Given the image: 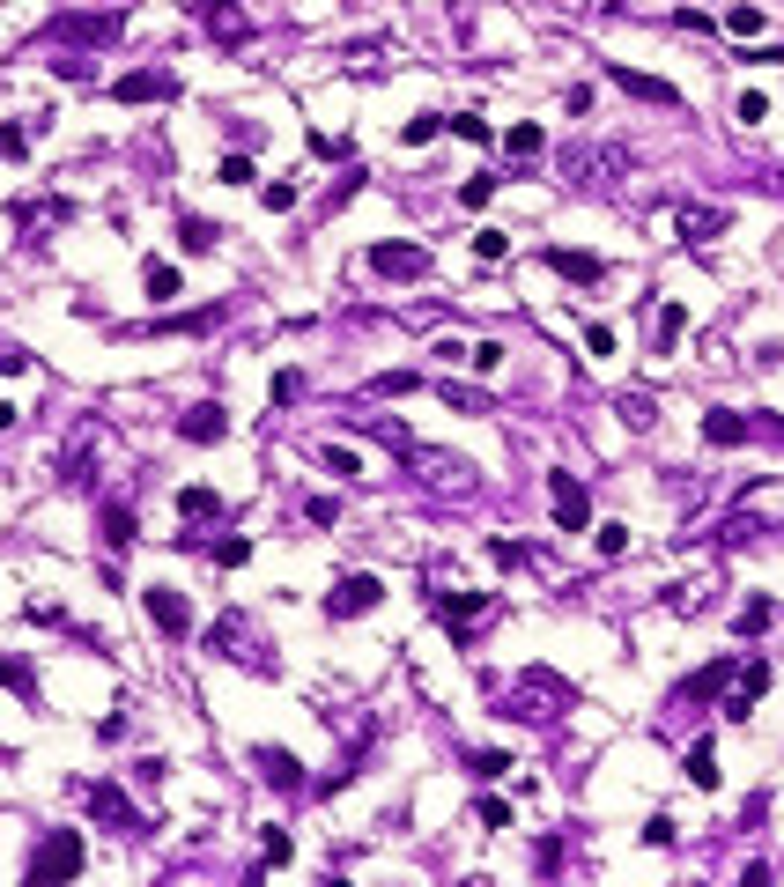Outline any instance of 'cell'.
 I'll use <instances>...</instances> for the list:
<instances>
[{
  "instance_id": "6da1fadb",
  "label": "cell",
  "mask_w": 784,
  "mask_h": 887,
  "mask_svg": "<svg viewBox=\"0 0 784 887\" xmlns=\"http://www.w3.org/2000/svg\"><path fill=\"white\" fill-rule=\"evenodd\" d=\"M89 865V843H82V828H52L45 843L30 851V880L37 887H52V880H74Z\"/></svg>"
},
{
  "instance_id": "7a4b0ae2",
  "label": "cell",
  "mask_w": 784,
  "mask_h": 887,
  "mask_svg": "<svg viewBox=\"0 0 784 887\" xmlns=\"http://www.w3.org/2000/svg\"><path fill=\"white\" fill-rule=\"evenodd\" d=\"M370 274H385V281H422L429 274V252L415 237H385V244H370Z\"/></svg>"
},
{
  "instance_id": "3957f363",
  "label": "cell",
  "mask_w": 784,
  "mask_h": 887,
  "mask_svg": "<svg viewBox=\"0 0 784 887\" xmlns=\"http://www.w3.org/2000/svg\"><path fill=\"white\" fill-rule=\"evenodd\" d=\"M378 599H385V577H370V570H348V577H341V584L326 592V614H333V621H356V614H370V607H378Z\"/></svg>"
},
{
  "instance_id": "277c9868",
  "label": "cell",
  "mask_w": 784,
  "mask_h": 887,
  "mask_svg": "<svg viewBox=\"0 0 784 887\" xmlns=\"http://www.w3.org/2000/svg\"><path fill=\"white\" fill-rule=\"evenodd\" d=\"M82 799H89V814H97L104 828H119V836H141V814H134V799H126V791L119 784H111V777H97V784H82Z\"/></svg>"
},
{
  "instance_id": "5b68a950",
  "label": "cell",
  "mask_w": 784,
  "mask_h": 887,
  "mask_svg": "<svg viewBox=\"0 0 784 887\" xmlns=\"http://www.w3.org/2000/svg\"><path fill=\"white\" fill-rule=\"evenodd\" d=\"M178 97V74L171 67H134L111 82V104H171Z\"/></svg>"
},
{
  "instance_id": "8992f818",
  "label": "cell",
  "mask_w": 784,
  "mask_h": 887,
  "mask_svg": "<svg viewBox=\"0 0 784 887\" xmlns=\"http://www.w3.org/2000/svg\"><path fill=\"white\" fill-rule=\"evenodd\" d=\"M141 614L156 621V629L171 636V644H178V636H193V607H185V592H178V584H148V592H141Z\"/></svg>"
},
{
  "instance_id": "52a82bcc",
  "label": "cell",
  "mask_w": 784,
  "mask_h": 887,
  "mask_svg": "<svg viewBox=\"0 0 784 887\" xmlns=\"http://www.w3.org/2000/svg\"><path fill=\"white\" fill-rule=\"evenodd\" d=\"M733 673H740V658H711L703 673H688V681L674 688V710H703V703H718V695L733 688Z\"/></svg>"
},
{
  "instance_id": "ba28073f",
  "label": "cell",
  "mask_w": 784,
  "mask_h": 887,
  "mask_svg": "<svg viewBox=\"0 0 784 887\" xmlns=\"http://www.w3.org/2000/svg\"><path fill=\"white\" fill-rule=\"evenodd\" d=\"M548 503H555V525H563V533H585L592 525V488L577 474H548Z\"/></svg>"
},
{
  "instance_id": "9c48e42d",
  "label": "cell",
  "mask_w": 784,
  "mask_h": 887,
  "mask_svg": "<svg viewBox=\"0 0 784 887\" xmlns=\"http://www.w3.org/2000/svg\"><path fill=\"white\" fill-rule=\"evenodd\" d=\"M126 30V15H60V23H52V45H111V37Z\"/></svg>"
},
{
  "instance_id": "30bf717a",
  "label": "cell",
  "mask_w": 784,
  "mask_h": 887,
  "mask_svg": "<svg viewBox=\"0 0 784 887\" xmlns=\"http://www.w3.org/2000/svg\"><path fill=\"white\" fill-rule=\"evenodd\" d=\"M607 82H614V89H629L637 104H666V111L681 104V89H674V82H659V74H637V67H622V60H607Z\"/></svg>"
},
{
  "instance_id": "8fae6325",
  "label": "cell",
  "mask_w": 784,
  "mask_h": 887,
  "mask_svg": "<svg viewBox=\"0 0 784 887\" xmlns=\"http://www.w3.org/2000/svg\"><path fill=\"white\" fill-rule=\"evenodd\" d=\"M178 437H185V444H222V437H230V407H222V400L185 407V414H178Z\"/></svg>"
},
{
  "instance_id": "7c38bea8",
  "label": "cell",
  "mask_w": 784,
  "mask_h": 887,
  "mask_svg": "<svg viewBox=\"0 0 784 887\" xmlns=\"http://www.w3.org/2000/svg\"><path fill=\"white\" fill-rule=\"evenodd\" d=\"M252 769H259L274 791H304V762H296L289 747H252Z\"/></svg>"
},
{
  "instance_id": "4fadbf2b",
  "label": "cell",
  "mask_w": 784,
  "mask_h": 887,
  "mask_svg": "<svg viewBox=\"0 0 784 887\" xmlns=\"http://www.w3.org/2000/svg\"><path fill=\"white\" fill-rule=\"evenodd\" d=\"M725 207H674V237L681 244H711V237H725Z\"/></svg>"
},
{
  "instance_id": "5bb4252c",
  "label": "cell",
  "mask_w": 784,
  "mask_h": 887,
  "mask_svg": "<svg viewBox=\"0 0 784 887\" xmlns=\"http://www.w3.org/2000/svg\"><path fill=\"white\" fill-rule=\"evenodd\" d=\"M97 525H104V547H111V555H126V547L141 540V525H134V503H119V496H111L104 511H97Z\"/></svg>"
},
{
  "instance_id": "9a60e30c",
  "label": "cell",
  "mask_w": 784,
  "mask_h": 887,
  "mask_svg": "<svg viewBox=\"0 0 784 887\" xmlns=\"http://www.w3.org/2000/svg\"><path fill=\"white\" fill-rule=\"evenodd\" d=\"M748 414H733V407H711L703 414V444H718V451H733V444H748Z\"/></svg>"
},
{
  "instance_id": "2e32d148",
  "label": "cell",
  "mask_w": 784,
  "mask_h": 887,
  "mask_svg": "<svg viewBox=\"0 0 784 887\" xmlns=\"http://www.w3.org/2000/svg\"><path fill=\"white\" fill-rule=\"evenodd\" d=\"M489 607H496L489 592H437V621H444V629H466V621L489 614Z\"/></svg>"
},
{
  "instance_id": "e0dca14e",
  "label": "cell",
  "mask_w": 784,
  "mask_h": 887,
  "mask_svg": "<svg viewBox=\"0 0 784 887\" xmlns=\"http://www.w3.org/2000/svg\"><path fill=\"white\" fill-rule=\"evenodd\" d=\"M200 23H208V30L222 37V45H245V37H252V23L230 8V0H208V8H200Z\"/></svg>"
},
{
  "instance_id": "ac0fdd59",
  "label": "cell",
  "mask_w": 784,
  "mask_h": 887,
  "mask_svg": "<svg viewBox=\"0 0 784 887\" xmlns=\"http://www.w3.org/2000/svg\"><path fill=\"white\" fill-rule=\"evenodd\" d=\"M548 267L563 274V281H600V274H607L592 252H570V244H548Z\"/></svg>"
},
{
  "instance_id": "d6986e66",
  "label": "cell",
  "mask_w": 784,
  "mask_h": 887,
  "mask_svg": "<svg viewBox=\"0 0 784 887\" xmlns=\"http://www.w3.org/2000/svg\"><path fill=\"white\" fill-rule=\"evenodd\" d=\"M141 289H148V296H156V304H171V296L185 289V274L171 267V259H148V267H141Z\"/></svg>"
},
{
  "instance_id": "ffe728a7",
  "label": "cell",
  "mask_w": 784,
  "mask_h": 887,
  "mask_svg": "<svg viewBox=\"0 0 784 887\" xmlns=\"http://www.w3.org/2000/svg\"><path fill=\"white\" fill-rule=\"evenodd\" d=\"M178 518H185V525L222 518V496H215V488H200V481H193V488H178Z\"/></svg>"
},
{
  "instance_id": "44dd1931",
  "label": "cell",
  "mask_w": 784,
  "mask_h": 887,
  "mask_svg": "<svg viewBox=\"0 0 784 887\" xmlns=\"http://www.w3.org/2000/svg\"><path fill=\"white\" fill-rule=\"evenodd\" d=\"M444 407H459V414H496V400H489V392H481V385H459V377H444Z\"/></svg>"
},
{
  "instance_id": "7402d4cb",
  "label": "cell",
  "mask_w": 784,
  "mask_h": 887,
  "mask_svg": "<svg viewBox=\"0 0 784 887\" xmlns=\"http://www.w3.org/2000/svg\"><path fill=\"white\" fill-rule=\"evenodd\" d=\"M526 681H540V695H563V703H577V695H570L563 681H555V673H548V666H533V673H526ZM503 717H533V703H526V695H511V703H503Z\"/></svg>"
},
{
  "instance_id": "603a6c76",
  "label": "cell",
  "mask_w": 784,
  "mask_h": 887,
  "mask_svg": "<svg viewBox=\"0 0 784 887\" xmlns=\"http://www.w3.org/2000/svg\"><path fill=\"white\" fill-rule=\"evenodd\" d=\"M688 784H696V791H718V754H711V740L688 747Z\"/></svg>"
},
{
  "instance_id": "cb8c5ba5",
  "label": "cell",
  "mask_w": 784,
  "mask_h": 887,
  "mask_svg": "<svg viewBox=\"0 0 784 887\" xmlns=\"http://www.w3.org/2000/svg\"><path fill=\"white\" fill-rule=\"evenodd\" d=\"M503 148H511V156H518V163H533V156H540V148H548V134H540V126H533V119H518V126H511V134H503Z\"/></svg>"
},
{
  "instance_id": "d4e9b609",
  "label": "cell",
  "mask_w": 784,
  "mask_h": 887,
  "mask_svg": "<svg viewBox=\"0 0 784 887\" xmlns=\"http://www.w3.org/2000/svg\"><path fill=\"white\" fill-rule=\"evenodd\" d=\"M444 126H452V119H444V111H415V119L400 126V141H407V148H422V141H437Z\"/></svg>"
},
{
  "instance_id": "484cf974",
  "label": "cell",
  "mask_w": 784,
  "mask_h": 887,
  "mask_svg": "<svg viewBox=\"0 0 784 887\" xmlns=\"http://www.w3.org/2000/svg\"><path fill=\"white\" fill-rule=\"evenodd\" d=\"M215 237H222V230H215V222H200V215H185V222H178V244H185L193 259H200V252H215Z\"/></svg>"
},
{
  "instance_id": "4316f807",
  "label": "cell",
  "mask_w": 784,
  "mask_h": 887,
  "mask_svg": "<svg viewBox=\"0 0 784 887\" xmlns=\"http://www.w3.org/2000/svg\"><path fill=\"white\" fill-rule=\"evenodd\" d=\"M614 414H622L629 429H651V422H659V407H651V392H622V400H614Z\"/></svg>"
},
{
  "instance_id": "83f0119b",
  "label": "cell",
  "mask_w": 784,
  "mask_h": 887,
  "mask_svg": "<svg viewBox=\"0 0 784 887\" xmlns=\"http://www.w3.org/2000/svg\"><path fill=\"white\" fill-rule=\"evenodd\" d=\"M725 30H733V37H762V8H755V0H733V8H725Z\"/></svg>"
},
{
  "instance_id": "f1b7e54d",
  "label": "cell",
  "mask_w": 784,
  "mask_h": 887,
  "mask_svg": "<svg viewBox=\"0 0 784 887\" xmlns=\"http://www.w3.org/2000/svg\"><path fill=\"white\" fill-rule=\"evenodd\" d=\"M770 621H777V607H770V599H748V607L733 614V629H740V636H762Z\"/></svg>"
},
{
  "instance_id": "f546056e",
  "label": "cell",
  "mask_w": 784,
  "mask_h": 887,
  "mask_svg": "<svg viewBox=\"0 0 784 887\" xmlns=\"http://www.w3.org/2000/svg\"><path fill=\"white\" fill-rule=\"evenodd\" d=\"M466 769H474L481 784H496V777H511V754H496V747H481V754H466Z\"/></svg>"
},
{
  "instance_id": "4dcf8cb0",
  "label": "cell",
  "mask_w": 784,
  "mask_h": 887,
  "mask_svg": "<svg viewBox=\"0 0 784 887\" xmlns=\"http://www.w3.org/2000/svg\"><path fill=\"white\" fill-rule=\"evenodd\" d=\"M30 141H37L30 119H8V126H0V156H30Z\"/></svg>"
},
{
  "instance_id": "1f68e13d",
  "label": "cell",
  "mask_w": 784,
  "mask_h": 887,
  "mask_svg": "<svg viewBox=\"0 0 784 887\" xmlns=\"http://www.w3.org/2000/svg\"><path fill=\"white\" fill-rule=\"evenodd\" d=\"M422 377L415 370H385V377H370V392H378V400H400V392H415Z\"/></svg>"
},
{
  "instance_id": "d6a6232c",
  "label": "cell",
  "mask_w": 784,
  "mask_h": 887,
  "mask_svg": "<svg viewBox=\"0 0 784 887\" xmlns=\"http://www.w3.org/2000/svg\"><path fill=\"white\" fill-rule=\"evenodd\" d=\"M319 466H326V474H363V459L348 444H319Z\"/></svg>"
},
{
  "instance_id": "836d02e7",
  "label": "cell",
  "mask_w": 784,
  "mask_h": 887,
  "mask_svg": "<svg viewBox=\"0 0 784 887\" xmlns=\"http://www.w3.org/2000/svg\"><path fill=\"white\" fill-rule=\"evenodd\" d=\"M0 688H15V695H37V673L23 666V658H0Z\"/></svg>"
},
{
  "instance_id": "e575fe53",
  "label": "cell",
  "mask_w": 784,
  "mask_h": 887,
  "mask_svg": "<svg viewBox=\"0 0 784 887\" xmlns=\"http://www.w3.org/2000/svg\"><path fill=\"white\" fill-rule=\"evenodd\" d=\"M681 326H688V311H681V304H659V355L681 341Z\"/></svg>"
},
{
  "instance_id": "d590c367",
  "label": "cell",
  "mask_w": 784,
  "mask_h": 887,
  "mask_svg": "<svg viewBox=\"0 0 784 887\" xmlns=\"http://www.w3.org/2000/svg\"><path fill=\"white\" fill-rule=\"evenodd\" d=\"M452 134H459V141H474V148H489V141H496V134H489V119H474V111H459Z\"/></svg>"
},
{
  "instance_id": "8d00e7d4",
  "label": "cell",
  "mask_w": 784,
  "mask_h": 887,
  "mask_svg": "<svg viewBox=\"0 0 784 887\" xmlns=\"http://www.w3.org/2000/svg\"><path fill=\"white\" fill-rule=\"evenodd\" d=\"M67 488H89V437H74L67 451Z\"/></svg>"
},
{
  "instance_id": "74e56055",
  "label": "cell",
  "mask_w": 784,
  "mask_h": 887,
  "mask_svg": "<svg viewBox=\"0 0 784 887\" xmlns=\"http://www.w3.org/2000/svg\"><path fill=\"white\" fill-rule=\"evenodd\" d=\"M466 363H474L481 377H496V370H503V341H481V348H466Z\"/></svg>"
},
{
  "instance_id": "f35d334b",
  "label": "cell",
  "mask_w": 784,
  "mask_h": 887,
  "mask_svg": "<svg viewBox=\"0 0 784 887\" xmlns=\"http://www.w3.org/2000/svg\"><path fill=\"white\" fill-rule=\"evenodd\" d=\"M762 111H770V97H762V89H740V104H733V119H740V126H755V119H762Z\"/></svg>"
},
{
  "instance_id": "ab89813d",
  "label": "cell",
  "mask_w": 784,
  "mask_h": 887,
  "mask_svg": "<svg viewBox=\"0 0 784 887\" xmlns=\"http://www.w3.org/2000/svg\"><path fill=\"white\" fill-rule=\"evenodd\" d=\"M496 200V178H466L459 185V207H489Z\"/></svg>"
},
{
  "instance_id": "60d3db41",
  "label": "cell",
  "mask_w": 784,
  "mask_h": 887,
  "mask_svg": "<svg viewBox=\"0 0 784 887\" xmlns=\"http://www.w3.org/2000/svg\"><path fill=\"white\" fill-rule=\"evenodd\" d=\"M222 185H252L259 171H252V156H222V171H215Z\"/></svg>"
},
{
  "instance_id": "b9f144b4",
  "label": "cell",
  "mask_w": 784,
  "mask_h": 887,
  "mask_svg": "<svg viewBox=\"0 0 784 887\" xmlns=\"http://www.w3.org/2000/svg\"><path fill=\"white\" fill-rule=\"evenodd\" d=\"M259 200H267L274 215H289V207H296V185L289 178H267V193H259Z\"/></svg>"
},
{
  "instance_id": "7bdbcfd3",
  "label": "cell",
  "mask_w": 784,
  "mask_h": 887,
  "mask_svg": "<svg viewBox=\"0 0 784 887\" xmlns=\"http://www.w3.org/2000/svg\"><path fill=\"white\" fill-rule=\"evenodd\" d=\"M503 252H511V237H503V230H481V237H474V259H489V267H496Z\"/></svg>"
},
{
  "instance_id": "ee69618b",
  "label": "cell",
  "mask_w": 784,
  "mask_h": 887,
  "mask_svg": "<svg viewBox=\"0 0 784 887\" xmlns=\"http://www.w3.org/2000/svg\"><path fill=\"white\" fill-rule=\"evenodd\" d=\"M474 821L481 828H511V806H503V799H474Z\"/></svg>"
},
{
  "instance_id": "f6af8a7d",
  "label": "cell",
  "mask_w": 784,
  "mask_h": 887,
  "mask_svg": "<svg viewBox=\"0 0 784 887\" xmlns=\"http://www.w3.org/2000/svg\"><path fill=\"white\" fill-rule=\"evenodd\" d=\"M215 562H222V570H245V562H252V540H222Z\"/></svg>"
},
{
  "instance_id": "bcb514c9",
  "label": "cell",
  "mask_w": 784,
  "mask_h": 887,
  "mask_svg": "<svg viewBox=\"0 0 784 887\" xmlns=\"http://www.w3.org/2000/svg\"><path fill=\"white\" fill-rule=\"evenodd\" d=\"M489 562H496V570H518V562H526V547H518V540H489Z\"/></svg>"
},
{
  "instance_id": "7dc6e473",
  "label": "cell",
  "mask_w": 784,
  "mask_h": 887,
  "mask_svg": "<svg viewBox=\"0 0 784 887\" xmlns=\"http://www.w3.org/2000/svg\"><path fill=\"white\" fill-rule=\"evenodd\" d=\"M304 518H311V525H341V503H333V496H311Z\"/></svg>"
},
{
  "instance_id": "c3c4849f",
  "label": "cell",
  "mask_w": 784,
  "mask_h": 887,
  "mask_svg": "<svg viewBox=\"0 0 784 887\" xmlns=\"http://www.w3.org/2000/svg\"><path fill=\"white\" fill-rule=\"evenodd\" d=\"M592 533H600V555H622L629 547V525H592Z\"/></svg>"
},
{
  "instance_id": "681fc988",
  "label": "cell",
  "mask_w": 784,
  "mask_h": 887,
  "mask_svg": "<svg viewBox=\"0 0 784 887\" xmlns=\"http://www.w3.org/2000/svg\"><path fill=\"white\" fill-rule=\"evenodd\" d=\"M289 858H296V843L282 836V828H267V865H289Z\"/></svg>"
},
{
  "instance_id": "f907efd6",
  "label": "cell",
  "mask_w": 784,
  "mask_h": 887,
  "mask_svg": "<svg viewBox=\"0 0 784 887\" xmlns=\"http://www.w3.org/2000/svg\"><path fill=\"white\" fill-rule=\"evenodd\" d=\"M585 348H592V355H614L622 341H614V326H585Z\"/></svg>"
},
{
  "instance_id": "816d5d0a",
  "label": "cell",
  "mask_w": 784,
  "mask_h": 887,
  "mask_svg": "<svg viewBox=\"0 0 784 887\" xmlns=\"http://www.w3.org/2000/svg\"><path fill=\"white\" fill-rule=\"evenodd\" d=\"M8 422H15V407H8V400H0V429H8Z\"/></svg>"
},
{
  "instance_id": "f5cc1de1",
  "label": "cell",
  "mask_w": 784,
  "mask_h": 887,
  "mask_svg": "<svg viewBox=\"0 0 784 887\" xmlns=\"http://www.w3.org/2000/svg\"><path fill=\"white\" fill-rule=\"evenodd\" d=\"M777 185H784V178H777Z\"/></svg>"
}]
</instances>
